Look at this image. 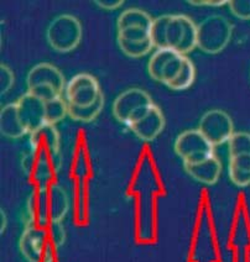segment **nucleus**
Instances as JSON below:
<instances>
[{
	"label": "nucleus",
	"mask_w": 250,
	"mask_h": 262,
	"mask_svg": "<svg viewBox=\"0 0 250 262\" xmlns=\"http://www.w3.org/2000/svg\"><path fill=\"white\" fill-rule=\"evenodd\" d=\"M228 174L231 181L238 187L250 184V152L229 156Z\"/></svg>",
	"instance_id": "17"
},
{
	"label": "nucleus",
	"mask_w": 250,
	"mask_h": 262,
	"mask_svg": "<svg viewBox=\"0 0 250 262\" xmlns=\"http://www.w3.org/2000/svg\"><path fill=\"white\" fill-rule=\"evenodd\" d=\"M46 231L47 235H49V239L55 249H58L59 246H62V244L66 240V231H65L61 222L51 223L50 225H47Z\"/></svg>",
	"instance_id": "24"
},
{
	"label": "nucleus",
	"mask_w": 250,
	"mask_h": 262,
	"mask_svg": "<svg viewBox=\"0 0 250 262\" xmlns=\"http://www.w3.org/2000/svg\"><path fill=\"white\" fill-rule=\"evenodd\" d=\"M186 59L187 56L181 55L174 50H156L149 59V74L154 80L170 88L182 72Z\"/></svg>",
	"instance_id": "7"
},
{
	"label": "nucleus",
	"mask_w": 250,
	"mask_h": 262,
	"mask_svg": "<svg viewBox=\"0 0 250 262\" xmlns=\"http://www.w3.org/2000/svg\"><path fill=\"white\" fill-rule=\"evenodd\" d=\"M61 165L59 135L55 125L46 124L30 134L29 151L23 159L25 173L45 186L59 171Z\"/></svg>",
	"instance_id": "1"
},
{
	"label": "nucleus",
	"mask_w": 250,
	"mask_h": 262,
	"mask_svg": "<svg viewBox=\"0 0 250 262\" xmlns=\"http://www.w3.org/2000/svg\"><path fill=\"white\" fill-rule=\"evenodd\" d=\"M19 248L28 262H52L53 246L46 228L28 225L20 237Z\"/></svg>",
	"instance_id": "9"
},
{
	"label": "nucleus",
	"mask_w": 250,
	"mask_h": 262,
	"mask_svg": "<svg viewBox=\"0 0 250 262\" xmlns=\"http://www.w3.org/2000/svg\"><path fill=\"white\" fill-rule=\"evenodd\" d=\"M190 4L191 5H195V7H223V5L228 4V2H225V0H216V2H213V0H190Z\"/></svg>",
	"instance_id": "28"
},
{
	"label": "nucleus",
	"mask_w": 250,
	"mask_h": 262,
	"mask_svg": "<svg viewBox=\"0 0 250 262\" xmlns=\"http://www.w3.org/2000/svg\"><path fill=\"white\" fill-rule=\"evenodd\" d=\"M153 21L154 19L147 11L138 8H130L119 15L117 30L125 28H145L151 30Z\"/></svg>",
	"instance_id": "18"
},
{
	"label": "nucleus",
	"mask_w": 250,
	"mask_h": 262,
	"mask_svg": "<svg viewBox=\"0 0 250 262\" xmlns=\"http://www.w3.org/2000/svg\"><path fill=\"white\" fill-rule=\"evenodd\" d=\"M175 152L183 161V165L197 163L214 156V146L198 129L186 130L175 141Z\"/></svg>",
	"instance_id": "8"
},
{
	"label": "nucleus",
	"mask_w": 250,
	"mask_h": 262,
	"mask_svg": "<svg viewBox=\"0 0 250 262\" xmlns=\"http://www.w3.org/2000/svg\"><path fill=\"white\" fill-rule=\"evenodd\" d=\"M228 7L232 14L240 20H250V0H231L228 2Z\"/></svg>",
	"instance_id": "25"
},
{
	"label": "nucleus",
	"mask_w": 250,
	"mask_h": 262,
	"mask_svg": "<svg viewBox=\"0 0 250 262\" xmlns=\"http://www.w3.org/2000/svg\"><path fill=\"white\" fill-rule=\"evenodd\" d=\"M233 26L224 16L211 15L197 25V47L201 51L214 55L228 46Z\"/></svg>",
	"instance_id": "5"
},
{
	"label": "nucleus",
	"mask_w": 250,
	"mask_h": 262,
	"mask_svg": "<svg viewBox=\"0 0 250 262\" xmlns=\"http://www.w3.org/2000/svg\"><path fill=\"white\" fill-rule=\"evenodd\" d=\"M19 117L28 134L46 125V103L36 95L26 92L16 102Z\"/></svg>",
	"instance_id": "12"
},
{
	"label": "nucleus",
	"mask_w": 250,
	"mask_h": 262,
	"mask_svg": "<svg viewBox=\"0 0 250 262\" xmlns=\"http://www.w3.org/2000/svg\"><path fill=\"white\" fill-rule=\"evenodd\" d=\"M68 105V104H67ZM104 105V95H100L93 105L86 106V108H76V106L68 105V117H71L74 121L79 123H91L100 114Z\"/></svg>",
	"instance_id": "19"
},
{
	"label": "nucleus",
	"mask_w": 250,
	"mask_h": 262,
	"mask_svg": "<svg viewBox=\"0 0 250 262\" xmlns=\"http://www.w3.org/2000/svg\"><path fill=\"white\" fill-rule=\"evenodd\" d=\"M155 105L150 94L140 88H129L115 98L113 115L119 123L132 126L138 123Z\"/></svg>",
	"instance_id": "4"
},
{
	"label": "nucleus",
	"mask_w": 250,
	"mask_h": 262,
	"mask_svg": "<svg viewBox=\"0 0 250 262\" xmlns=\"http://www.w3.org/2000/svg\"><path fill=\"white\" fill-rule=\"evenodd\" d=\"M198 130L213 146H219L228 142L234 135V124L227 113L212 109L202 115Z\"/></svg>",
	"instance_id": "11"
},
{
	"label": "nucleus",
	"mask_w": 250,
	"mask_h": 262,
	"mask_svg": "<svg viewBox=\"0 0 250 262\" xmlns=\"http://www.w3.org/2000/svg\"><path fill=\"white\" fill-rule=\"evenodd\" d=\"M163 127H165V117H163L161 109L157 105H154L141 120L130 126V130L140 140L150 142L161 134Z\"/></svg>",
	"instance_id": "14"
},
{
	"label": "nucleus",
	"mask_w": 250,
	"mask_h": 262,
	"mask_svg": "<svg viewBox=\"0 0 250 262\" xmlns=\"http://www.w3.org/2000/svg\"><path fill=\"white\" fill-rule=\"evenodd\" d=\"M5 226H7V216H5L4 210H2V229H0V231H2V233H4Z\"/></svg>",
	"instance_id": "29"
},
{
	"label": "nucleus",
	"mask_w": 250,
	"mask_h": 262,
	"mask_svg": "<svg viewBox=\"0 0 250 262\" xmlns=\"http://www.w3.org/2000/svg\"><path fill=\"white\" fill-rule=\"evenodd\" d=\"M184 171L187 172L195 181L199 183L212 186L219 180L222 173V163L216 156L201 161L197 163H189L183 165Z\"/></svg>",
	"instance_id": "15"
},
{
	"label": "nucleus",
	"mask_w": 250,
	"mask_h": 262,
	"mask_svg": "<svg viewBox=\"0 0 250 262\" xmlns=\"http://www.w3.org/2000/svg\"><path fill=\"white\" fill-rule=\"evenodd\" d=\"M118 46L124 55H127L128 57H132V58L142 57V56L148 55V53L154 49V45L151 42V40L142 43L118 42Z\"/></svg>",
	"instance_id": "23"
},
{
	"label": "nucleus",
	"mask_w": 250,
	"mask_h": 262,
	"mask_svg": "<svg viewBox=\"0 0 250 262\" xmlns=\"http://www.w3.org/2000/svg\"><path fill=\"white\" fill-rule=\"evenodd\" d=\"M0 78H2V82H0V93L5 94L7 92L10 91V88L13 87L14 84V73L8 66L0 64Z\"/></svg>",
	"instance_id": "26"
},
{
	"label": "nucleus",
	"mask_w": 250,
	"mask_h": 262,
	"mask_svg": "<svg viewBox=\"0 0 250 262\" xmlns=\"http://www.w3.org/2000/svg\"><path fill=\"white\" fill-rule=\"evenodd\" d=\"M229 156H236L240 154L250 152V134L248 133H234L228 141Z\"/></svg>",
	"instance_id": "22"
},
{
	"label": "nucleus",
	"mask_w": 250,
	"mask_h": 262,
	"mask_svg": "<svg viewBox=\"0 0 250 262\" xmlns=\"http://www.w3.org/2000/svg\"><path fill=\"white\" fill-rule=\"evenodd\" d=\"M196 78V68L195 64L192 63V61L187 57L186 62H184L183 70L181 72L178 78L175 80L174 84L170 87L172 91H184V89L190 88L193 84Z\"/></svg>",
	"instance_id": "21"
},
{
	"label": "nucleus",
	"mask_w": 250,
	"mask_h": 262,
	"mask_svg": "<svg viewBox=\"0 0 250 262\" xmlns=\"http://www.w3.org/2000/svg\"><path fill=\"white\" fill-rule=\"evenodd\" d=\"M68 115V105L62 98L46 103V124L55 125Z\"/></svg>",
	"instance_id": "20"
},
{
	"label": "nucleus",
	"mask_w": 250,
	"mask_h": 262,
	"mask_svg": "<svg viewBox=\"0 0 250 262\" xmlns=\"http://www.w3.org/2000/svg\"><path fill=\"white\" fill-rule=\"evenodd\" d=\"M94 4L103 9V10L113 11L115 9L120 8L124 4V2L123 0H97V2H94Z\"/></svg>",
	"instance_id": "27"
},
{
	"label": "nucleus",
	"mask_w": 250,
	"mask_h": 262,
	"mask_svg": "<svg viewBox=\"0 0 250 262\" xmlns=\"http://www.w3.org/2000/svg\"><path fill=\"white\" fill-rule=\"evenodd\" d=\"M150 38L156 50L170 49L186 56L197 47V25L187 15L165 14L154 19Z\"/></svg>",
	"instance_id": "2"
},
{
	"label": "nucleus",
	"mask_w": 250,
	"mask_h": 262,
	"mask_svg": "<svg viewBox=\"0 0 250 262\" xmlns=\"http://www.w3.org/2000/svg\"><path fill=\"white\" fill-rule=\"evenodd\" d=\"M65 93L68 105L76 108L93 105L103 94L96 77L88 73H78L73 76L68 80Z\"/></svg>",
	"instance_id": "10"
},
{
	"label": "nucleus",
	"mask_w": 250,
	"mask_h": 262,
	"mask_svg": "<svg viewBox=\"0 0 250 262\" xmlns=\"http://www.w3.org/2000/svg\"><path fill=\"white\" fill-rule=\"evenodd\" d=\"M68 207V196L61 186L55 183L41 186L31 193L26 203L29 225L46 228L51 223L61 222L67 214Z\"/></svg>",
	"instance_id": "3"
},
{
	"label": "nucleus",
	"mask_w": 250,
	"mask_h": 262,
	"mask_svg": "<svg viewBox=\"0 0 250 262\" xmlns=\"http://www.w3.org/2000/svg\"><path fill=\"white\" fill-rule=\"evenodd\" d=\"M46 40L56 52L73 51L82 40L81 23L73 15H58L47 26Z\"/></svg>",
	"instance_id": "6"
},
{
	"label": "nucleus",
	"mask_w": 250,
	"mask_h": 262,
	"mask_svg": "<svg viewBox=\"0 0 250 262\" xmlns=\"http://www.w3.org/2000/svg\"><path fill=\"white\" fill-rule=\"evenodd\" d=\"M0 131L2 135L8 139H20L28 134L25 126L22 123V119L19 117L16 103L8 104L3 106L0 112Z\"/></svg>",
	"instance_id": "16"
},
{
	"label": "nucleus",
	"mask_w": 250,
	"mask_h": 262,
	"mask_svg": "<svg viewBox=\"0 0 250 262\" xmlns=\"http://www.w3.org/2000/svg\"><path fill=\"white\" fill-rule=\"evenodd\" d=\"M38 85H51L57 89L59 93H64L66 89V80H65L64 74L58 68L47 62L38 63L29 71L26 76V87L28 91L38 87Z\"/></svg>",
	"instance_id": "13"
}]
</instances>
